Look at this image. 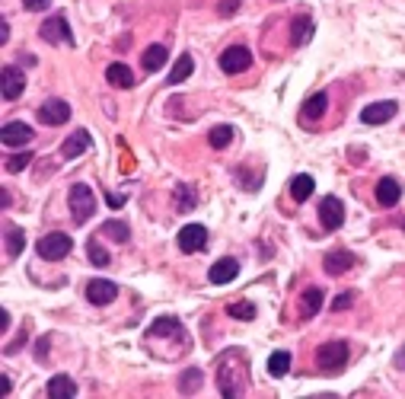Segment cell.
I'll return each mask as SVG.
<instances>
[{
    "label": "cell",
    "instance_id": "1",
    "mask_svg": "<svg viewBox=\"0 0 405 399\" xmlns=\"http://www.w3.org/2000/svg\"><path fill=\"white\" fill-rule=\"evenodd\" d=\"M71 214H74L77 223H86L96 214V195H93L90 186H83V182L71 186Z\"/></svg>",
    "mask_w": 405,
    "mask_h": 399
},
{
    "label": "cell",
    "instance_id": "2",
    "mask_svg": "<svg viewBox=\"0 0 405 399\" xmlns=\"http://www.w3.org/2000/svg\"><path fill=\"white\" fill-rule=\"evenodd\" d=\"M71 250H74V240L67 233H48L38 240V256L48 262H61L64 256H71Z\"/></svg>",
    "mask_w": 405,
    "mask_h": 399
},
{
    "label": "cell",
    "instance_id": "3",
    "mask_svg": "<svg viewBox=\"0 0 405 399\" xmlns=\"http://www.w3.org/2000/svg\"><path fill=\"white\" fill-rule=\"evenodd\" d=\"M316 364H319L323 371H341V367L348 364V345L345 342L323 345V348L316 352Z\"/></svg>",
    "mask_w": 405,
    "mask_h": 399
},
{
    "label": "cell",
    "instance_id": "4",
    "mask_svg": "<svg viewBox=\"0 0 405 399\" xmlns=\"http://www.w3.org/2000/svg\"><path fill=\"white\" fill-rule=\"evenodd\" d=\"M221 71L223 74H243L249 64H252V51H249L246 45H230L227 51L221 55Z\"/></svg>",
    "mask_w": 405,
    "mask_h": 399
},
{
    "label": "cell",
    "instance_id": "5",
    "mask_svg": "<svg viewBox=\"0 0 405 399\" xmlns=\"http://www.w3.org/2000/svg\"><path fill=\"white\" fill-rule=\"evenodd\" d=\"M175 240H179V250L182 252H201L208 246V230H204L201 223H185Z\"/></svg>",
    "mask_w": 405,
    "mask_h": 399
},
{
    "label": "cell",
    "instance_id": "6",
    "mask_svg": "<svg viewBox=\"0 0 405 399\" xmlns=\"http://www.w3.org/2000/svg\"><path fill=\"white\" fill-rule=\"evenodd\" d=\"M42 38L45 42H51V45H64V42H74V36H71V26H67L64 16H48L45 23H42Z\"/></svg>",
    "mask_w": 405,
    "mask_h": 399
},
{
    "label": "cell",
    "instance_id": "7",
    "mask_svg": "<svg viewBox=\"0 0 405 399\" xmlns=\"http://www.w3.org/2000/svg\"><path fill=\"white\" fill-rule=\"evenodd\" d=\"M319 221H323L326 230H339L341 223H345V204H341V198H335V195L323 198V204H319Z\"/></svg>",
    "mask_w": 405,
    "mask_h": 399
},
{
    "label": "cell",
    "instance_id": "8",
    "mask_svg": "<svg viewBox=\"0 0 405 399\" xmlns=\"http://www.w3.org/2000/svg\"><path fill=\"white\" fill-rule=\"evenodd\" d=\"M115 298H119V285H115V281L96 278V281H90V285H86V300H90V304L106 306V304H112Z\"/></svg>",
    "mask_w": 405,
    "mask_h": 399
},
{
    "label": "cell",
    "instance_id": "9",
    "mask_svg": "<svg viewBox=\"0 0 405 399\" xmlns=\"http://www.w3.org/2000/svg\"><path fill=\"white\" fill-rule=\"evenodd\" d=\"M38 119L45 121V125H64L67 119H71V106H67L64 99H45L42 106H38Z\"/></svg>",
    "mask_w": 405,
    "mask_h": 399
},
{
    "label": "cell",
    "instance_id": "10",
    "mask_svg": "<svg viewBox=\"0 0 405 399\" xmlns=\"http://www.w3.org/2000/svg\"><path fill=\"white\" fill-rule=\"evenodd\" d=\"M396 112H399V106L393 99L373 102V106H367V109L360 112V121H364V125H386L389 119H396Z\"/></svg>",
    "mask_w": 405,
    "mask_h": 399
},
{
    "label": "cell",
    "instance_id": "11",
    "mask_svg": "<svg viewBox=\"0 0 405 399\" xmlns=\"http://www.w3.org/2000/svg\"><path fill=\"white\" fill-rule=\"evenodd\" d=\"M0 141H3L7 147H26L29 141H32V128L23 125V121H7L3 131H0Z\"/></svg>",
    "mask_w": 405,
    "mask_h": 399
},
{
    "label": "cell",
    "instance_id": "12",
    "mask_svg": "<svg viewBox=\"0 0 405 399\" xmlns=\"http://www.w3.org/2000/svg\"><path fill=\"white\" fill-rule=\"evenodd\" d=\"M90 144H93L90 131H86V128H77L74 134H71V138L61 144V157H64V160L80 157V154H86V150H90Z\"/></svg>",
    "mask_w": 405,
    "mask_h": 399
},
{
    "label": "cell",
    "instance_id": "13",
    "mask_svg": "<svg viewBox=\"0 0 405 399\" xmlns=\"http://www.w3.org/2000/svg\"><path fill=\"white\" fill-rule=\"evenodd\" d=\"M236 275H240V262L230 259V256H227V259H217V262L211 265V271H208L211 285H230Z\"/></svg>",
    "mask_w": 405,
    "mask_h": 399
},
{
    "label": "cell",
    "instance_id": "14",
    "mask_svg": "<svg viewBox=\"0 0 405 399\" xmlns=\"http://www.w3.org/2000/svg\"><path fill=\"white\" fill-rule=\"evenodd\" d=\"M3 99H16V96H23V90H26V77H23V71L19 67H13V64H7L3 67Z\"/></svg>",
    "mask_w": 405,
    "mask_h": 399
},
{
    "label": "cell",
    "instance_id": "15",
    "mask_svg": "<svg viewBox=\"0 0 405 399\" xmlns=\"http://www.w3.org/2000/svg\"><path fill=\"white\" fill-rule=\"evenodd\" d=\"M399 198H402V186H399V179L386 176L377 182V202L383 204V208H396Z\"/></svg>",
    "mask_w": 405,
    "mask_h": 399
},
{
    "label": "cell",
    "instance_id": "16",
    "mask_svg": "<svg viewBox=\"0 0 405 399\" xmlns=\"http://www.w3.org/2000/svg\"><path fill=\"white\" fill-rule=\"evenodd\" d=\"M106 80H109L112 86H121V90L134 86V74H131V67L121 64V61H115V64L106 67Z\"/></svg>",
    "mask_w": 405,
    "mask_h": 399
},
{
    "label": "cell",
    "instance_id": "17",
    "mask_svg": "<svg viewBox=\"0 0 405 399\" xmlns=\"http://www.w3.org/2000/svg\"><path fill=\"white\" fill-rule=\"evenodd\" d=\"M48 396H51V399H71V396H77V383L71 380V377H64V374H55V377L48 380Z\"/></svg>",
    "mask_w": 405,
    "mask_h": 399
},
{
    "label": "cell",
    "instance_id": "18",
    "mask_svg": "<svg viewBox=\"0 0 405 399\" xmlns=\"http://www.w3.org/2000/svg\"><path fill=\"white\" fill-rule=\"evenodd\" d=\"M354 265V256L345 250H335V252H326V271L329 275H345V271Z\"/></svg>",
    "mask_w": 405,
    "mask_h": 399
},
{
    "label": "cell",
    "instance_id": "19",
    "mask_svg": "<svg viewBox=\"0 0 405 399\" xmlns=\"http://www.w3.org/2000/svg\"><path fill=\"white\" fill-rule=\"evenodd\" d=\"M166 58H169L166 45H150L147 51H144V58H140V64H144V71H147V74H154V71H160V67L166 64Z\"/></svg>",
    "mask_w": 405,
    "mask_h": 399
},
{
    "label": "cell",
    "instance_id": "20",
    "mask_svg": "<svg viewBox=\"0 0 405 399\" xmlns=\"http://www.w3.org/2000/svg\"><path fill=\"white\" fill-rule=\"evenodd\" d=\"M313 189H316V182H313V176H306V173L291 179V198H294V202H306V198L313 195Z\"/></svg>",
    "mask_w": 405,
    "mask_h": 399
},
{
    "label": "cell",
    "instance_id": "21",
    "mask_svg": "<svg viewBox=\"0 0 405 399\" xmlns=\"http://www.w3.org/2000/svg\"><path fill=\"white\" fill-rule=\"evenodd\" d=\"M192 71H195L192 55H179V61H175L173 71H169V86H175V84H182V80H188V77H192Z\"/></svg>",
    "mask_w": 405,
    "mask_h": 399
},
{
    "label": "cell",
    "instance_id": "22",
    "mask_svg": "<svg viewBox=\"0 0 405 399\" xmlns=\"http://www.w3.org/2000/svg\"><path fill=\"white\" fill-rule=\"evenodd\" d=\"M310 36H313V19H310V16H297L294 26H291V42H294V45H306Z\"/></svg>",
    "mask_w": 405,
    "mask_h": 399
},
{
    "label": "cell",
    "instance_id": "23",
    "mask_svg": "<svg viewBox=\"0 0 405 399\" xmlns=\"http://www.w3.org/2000/svg\"><path fill=\"white\" fill-rule=\"evenodd\" d=\"M323 300H326V294L319 288H310L304 294V304H300V316L304 319H310V316H316L319 313V306H323Z\"/></svg>",
    "mask_w": 405,
    "mask_h": 399
},
{
    "label": "cell",
    "instance_id": "24",
    "mask_svg": "<svg viewBox=\"0 0 405 399\" xmlns=\"http://www.w3.org/2000/svg\"><path fill=\"white\" fill-rule=\"evenodd\" d=\"M326 109H329V96H326V93H313L310 99L304 102V109H300V112H304V119H323Z\"/></svg>",
    "mask_w": 405,
    "mask_h": 399
},
{
    "label": "cell",
    "instance_id": "25",
    "mask_svg": "<svg viewBox=\"0 0 405 399\" xmlns=\"http://www.w3.org/2000/svg\"><path fill=\"white\" fill-rule=\"evenodd\" d=\"M173 332H182V326H179V319H173V316H160L157 323L147 329L150 339H157V335H173Z\"/></svg>",
    "mask_w": 405,
    "mask_h": 399
},
{
    "label": "cell",
    "instance_id": "26",
    "mask_svg": "<svg viewBox=\"0 0 405 399\" xmlns=\"http://www.w3.org/2000/svg\"><path fill=\"white\" fill-rule=\"evenodd\" d=\"M208 141H211V147H214V150L230 147V141H233V128H230V125H217V128H211Z\"/></svg>",
    "mask_w": 405,
    "mask_h": 399
},
{
    "label": "cell",
    "instance_id": "27",
    "mask_svg": "<svg viewBox=\"0 0 405 399\" xmlns=\"http://www.w3.org/2000/svg\"><path fill=\"white\" fill-rule=\"evenodd\" d=\"M287 371H291V354L287 352H275L268 358V374H271V377H284Z\"/></svg>",
    "mask_w": 405,
    "mask_h": 399
},
{
    "label": "cell",
    "instance_id": "28",
    "mask_svg": "<svg viewBox=\"0 0 405 399\" xmlns=\"http://www.w3.org/2000/svg\"><path fill=\"white\" fill-rule=\"evenodd\" d=\"M26 250V233L19 227H7V256H19Z\"/></svg>",
    "mask_w": 405,
    "mask_h": 399
},
{
    "label": "cell",
    "instance_id": "29",
    "mask_svg": "<svg viewBox=\"0 0 405 399\" xmlns=\"http://www.w3.org/2000/svg\"><path fill=\"white\" fill-rule=\"evenodd\" d=\"M102 233L112 237L115 243H125L131 237V230H128V223H125V221H106V223H102Z\"/></svg>",
    "mask_w": 405,
    "mask_h": 399
},
{
    "label": "cell",
    "instance_id": "30",
    "mask_svg": "<svg viewBox=\"0 0 405 399\" xmlns=\"http://www.w3.org/2000/svg\"><path fill=\"white\" fill-rule=\"evenodd\" d=\"M198 387H201V371H198V367H188V371L179 377V390H182V393H195Z\"/></svg>",
    "mask_w": 405,
    "mask_h": 399
},
{
    "label": "cell",
    "instance_id": "31",
    "mask_svg": "<svg viewBox=\"0 0 405 399\" xmlns=\"http://www.w3.org/2000/svg\"><path fill=\"white\" fill-rule=\"evenodd\" d=\"M175 202H179V211H192L195 204H198V198H195L192 186H179L175 189Z\"/></svg>",
    "mask_w": 405,
    "mask_h": 399
},
{
    "label": "cell",
    "instance_id": "32",
    "mask_svg": "<svg viewBox=\"0 0 405 399\" xmlns=\"http://www.w3.org/2000/svg\"><path fill=\"white\" fill-rule=\"evenodd\" d=\"M86 256H90V262H93V265H99V269H102V265H109V252L96 243V237H93L90 246H86Z\"/></svg>",
    "mask_w": 405,
    "mask_h": 399
},
{
    "label": "cell",
    "instance_id": "33",
    "mask_svg": "<svg viewBox=\"0 0 405 399\" xmlns=\"http://www.w3.org/2000/svg\"><path fill=\"white\" fill-rule=\"evenodd\" d=\"M227 313L236 316V319H256V306L249 304V300H240V304H230V306H227Z\"/></svg>",
    "mask_w": 405,
    "mask_h": 399
},
{
    "label": "cell",
    "instance_id": "34",
    "mask_svg": "<svg viewBox=\"0 0 405 399\" xmlns=\"http://www.w3.org/2000/svg\"><path fill=\"white\" fill-rule=\"evenodd\" d=\"M29 163H32V154H29V150H23L16 157H7V173H19V169H26Z\"/></svg>",
    "mask_w": 405,
    "mask_h": 399
},
{
    "label": "cell",
    "instance_id": "35",
    "mask_svg": "<svg viewBox=\"0 0 405 399\" xmlns=\"http://www.w3.org/2000/svg\"><path fill=\"white\" fill-rule=\"evenodd\" d=\"M351 304H354V294H351V291H345V294H339V298L332 300V310H348Z\"/></svg>",
    "mask_w": 405,
    "mask_h": 399
},
{
    "label": "cell",
    "instance_id": "36",
    "mask_svg": "<svg viewBox=\"0 0 405 399\" xmlns=\"http://www.w3.org/2000/svg\"><path fill=\"white\" fill-rule=\"evenodd\" d=\"M236 7H240V0H221V13H223V16H233Z\"/></svg>",
    "mask_w": 405,
    "mask_h": 399
},
{
    "label": "cell",
    "instance_id": "37",
    "mask_svg": "<svg viewBox=\"0 0 405 399\" xmlns=\"http://www.w3.org/2000/svg\"><path fill=\"white\" fill-rule=\"evenodd\" d=\"M51 0H23V7L26 10H45Z\"/></svg>",
    "mask_w": 405,
    "mask_h": 399
},
{
    "label": "cell",
    "instance_id": "38",
    "mask_svg": "<svg viewBox=\"0 0 405 399\" xmlns=\"http://www.w3.org/2000/svg\"><path fill=\"white\" fill-rule=\"evenodd\" d=\"M106 202H109V208H121V204L128 202V198H125V195H109Z\"/></svg>",
    "mask_w": 405,
    "mask_h": 399
},
{
    "label": "cell",
    "instance_id": "39",
    "mask_svg": "<svg viewBox=\"0 0 405 399\" xmlns=\"http://www.w3.org/2000/svg\"><path fill=\"white\" fill-rule=\"evenodd\" d=\"M7 326H10V313L3 310V313H0V329H7Z\"/></svg>",
    "mask_w": 405,
    "mask_h": 399
},
{
    "label": "cell",
    "instance_id": "40",
    "mask_svg": "<svg viewBox=\"0 0 405 399\" xmlns=\"http://www.w3.org/2000/svg\"><path fill=\"white\" fill-rule=\"evenodd\" d=\"M10 390H13V380H10V377H3V396H10Z\"/></svg>",
    "mask_w": 405,
    "mask_h": 399
},
{
    "label": "cell",
    "instance_id": "41",
    "mask_svg": "<svg viewBox=\"0 0 405 399\" xmlns=\"http://www.w3.org/2000/svg\"><path fill=\"white\" fill-rule=\"evenodd\" d=\"M402 230H405V221H402Z\"/></svg>",
    "mask_w": 405,
    "mask_h": 399
}]
</instances>
